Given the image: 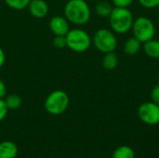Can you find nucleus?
<instances>
[{
    "label": "nucleus",
    "mask_w": 159,
    "mask_h": 158,
    "mask_svg": "<svg viewBox=\"0 0 159 158\" xmlns=\"http://www.w3.org/2000/svg\"><path fill=\"white\" fill-rule=\"evenodd\" d=\"M64 17L75 25H85L91 17V10L85 0H69L63 9Z\"/></svg>",
    "instance_id": "nucleus-1"
},
{
    "label": "nucleus",
    "mask_w": 159,
    "mask_h": 158,
    "mask_svg": "<svg viewBox=\"0 0 159 158\" xmlns=\"http://www.w3.org/2000/svg\"><path fill=\"white\" fill-rule=\"evenodd\" d=\"M133 21V14L129 7H115L109 16L110 27L115 34H125L129 33L131 30Z\"/></svg>",
    "instance_id": "nucleus-2"
},
{
    "label": "nucleus",
    "mask_w": 159,
    "mask_h": 158,
    "mask_svg": "<svg viewBox=\"0 0 159 158\" xmlns=\"http://www.w3.org/2000/svg\"><path fill=\"white\" fill-rule=\"evenodd\" d=\"M67 47H69L72 51L82 53L87 51L92 43V38L90 35L83 29L74 28L69 30L67 34L65 35Z\"/></svg>",
    "instance_id": "nucleus-3"
},
{
    "label": "nucleus",
    "mask_w": 159,
    "mask_h": 158,
    "mask_svg": "<svg viewBox=\"0 0 159 158\" xmlns=\"http://www.w3.org/2000/svg\"><path fill=\"white\" fill-rule=\"evenodd\" d=\"M92 43L100 52L104 54L113 52L117 47V39L115 33L107 28L97 30L93 35Z\"/></svg>",
    "instance_id": "nucleus-4"
},
{
    "label": "nucleus",
    "mask_w": 159,
    "mask_h": 158,
    "mask_svg": "<svg viewBox=\"0 0 159 158\" xmlns=\"http://www.w3.org/2000/svg\"><path fill=\"white\" fill-rule=\"evenodd\" d=\"M69 102L68 94L61 89H57L49 93L45 101V109L50 115H59L67 110Z\"/></svg>",
    "instance_id": "nucleus-5"
},
{
    "label": "nucleus",
    "mask_w": 159,
    "mask_h": 158,
    "mask_svg": "<svg viewBox=\"0 0 159 158\" xmlns=\"http://www.w3.org/2000/svg\"><path fill=\"white\" fill-rule=\"evenodd\" d=\"M131 30L133 36L143 44L153 39L156 35V26L154 22L145 16H140L134 19Z\"/></svg>",
    "instance_id": "nucleus-6"
},
{
    "label": "nucleus",
    "mask_w": 159,
    "mask_h": 158,
    "mask_svg": "<svg viewBox=\"0 0 159 158\" xmlns=\"http://www.w3.org/2000/svg\"><path fill=\"white\" fill-rule=\"evenodd\" d=\"M138 116L142 122L148 126L159 124V105L153 102H146L140 105Z\"/></svg>",
    "instance_id": "nucleus-7"
},
{
    "label": "nucleus",
    "mask_w": 159,
    "mask_h": 158,
    "mask_svg": "<svg viewBox=\"0 0 159 158\" xmlns=\"http://www.w3.org/2000/svg\"><path fill=\"white\" fill-rule=\"evenodd\" d=\"M49 29L54 35H66L70 30L69 21L64 16L56 15L52 17L48 23Z\"/></svg>",
    "instance_id": "nucleus-8"
},
{
    "label": "nucleus",
    "mask_w": 159,
    "mask_h": 158,
    "mask_svg": "<svg viewBox=\"0 0 159 158\" xmlns=\"http://www.w3.org/2000/svg\"><path fill=\"white\" fill-rule=\"evenodd\" d=\"M27 7L31 15L36 19H43L48 13V6L45 0H31Z\"/></svg>",
    "instance_id": "nucleus-9"
},
{
    "label": "nucleus",
    "mask_w": 159,
    "mask_h": 158,
    "mask_svg": "<svg viewBox=\"0 0 159 158\" xmlns=\"http://www.w3.org/2000/svg\"><path fill=\"white\" fill-rule=\"evenodd\" d=\"M18 154V147L12 142L0 143V158H15Z\"/></svg>",
    "instance_id": "nucleus-10"
},
{
    "label": "nucleus",
    "mask_w": 159,
    "mask_h": 158,
    "mask_svg": "<svg viewBox=\"0 0 159 158\" xmlns=\"http://www.w3.org/2000/svg\"><path fill=\"white\" fill-rule=\"evenodd\" d=\"M143 47V43L134 36L129 37L124 44V52L129 56L136 55Z\"/></svg>",
    "instance_id": "nucleus-11"
},
{
    "label": "nucleus",
    "mask_w": 159,
    "mask_h": 158,
    "mask_svg": "<svg viewBox=\"0 0 159 158\" xmlns=\"http://www.w3.org/2000/svg\"><path fill=\"white\" fill-rule=\"evenodd\" d=\"M143 48L148 57L152 59H159V40L153 38L143 43Z\"/></svg>",
    "instance_id": "nucleus-12"
},
{
    "label": "nucleus",
    "mask_w": 159,
    "mask_h": 158,
    "mask_svg": "<svg viewBox=\"0 0 159 158\" xmlns=\"http://www.w3.org/2000/svg\"><path fill=\"white\" fill-rule=\"evenodd\" d=\"M113 8V6L106 0L98 1L95 6V12L101 18H109Z\"/></svg>",
    "instance_id": "nucleus-13"
},
{
    "label": "nucleus",
    "mask_w": 159,
    "mask_h": 158,
    "mask_svg": "<svg viewBox=\"0 0 159 158\" xmlns=\"http://www.w3.org/2000/svg\"><path fill=\"white\" fill-rule=\"evenodd\" d=\"M102 63L105 70L112 71V70L116 69L118 64V56L115 53V51L105 53Z\"/></svg>",
    "instance_id": "nucleus-14"
},
{
    "label": "nucleus",
    "mask_w": 159,
    "mask_h": 158,
    "mask_svg": "<svg viewBox=\"0 0 159 158\" xmlns=\"http://www.w3.org/2000/svg\"><path fill=\"white\" fill-rule=\"evenodd\" d=\"M4 102L8 110H17L22 103L21 97L18 94H10L4 99Z\"/></svg>",
    "instance_id": "nucleus-15"
},
{
    "label": "nucleus",
    "mask_w": 159,
    "mask_h": 158,
    "mask_svg": "<svg viewBox=\"0 0 159 158\" xmlns=\"http://www.w3.org/2000/svg\"><path fill=\"white\" fill-rule=\"evenodd\" d=\"M112 158H135V154L129 146L122 145L115 150Z\"/></svg>",
    "instance_id": "nucleus-16"
},
{
    "label": "nucleus",
    "mask_w": 159,
    "mask_h": 158,
    "mask_svg": "<svg viewBox=\"0 0 159 158\" xmlns=\"http://www.w3.org/2000/svg\"><path fill=\"white\" fill-rule=\"evenodd\" d=\"M6 5L15 10H22L26 8L31 0H4Z\"/></svg>",
    "instance_id": "nucleus-17"
},
{
    "label": "nucleus",
    "mask_w": 159,
    "mask_h": 158,
    "mask_svg": "<svg viewBox=\"0 0 159 158\" xmlns=\"http://www.w3.org/2000/svg\"><path fill=\"white\" fill-rule=\"evenodd\" d=\"M53 46L56 48L62 49L67 47V42H66V37L65 35H55L53 39Z\"/></svg>",
    "instance_id": "nucleus-18"
},
{
    "label": "nucleus",
    "mask_w": 159,
    "mask_h": 158,
    "mask_svg": "<svg viewBox=\"0 0 159 158\" xmlns=\"http://www.w3.org/2000/svg\"><path fill=\"white\" fill-rule=\"evenodd\" d=\"M142 7L145 8H155L159 6V0H138Z\"/></svg>",
    "instance_id": "nucleus-19"
},
{
    "label": "nucleus",
    "mask_w": 159,
    "mask_h": 158,
    "mask_svg": "<svg viewBox=\"0 0 159 158\" xmlns=\"http://www.w3.org/2000/svg\"><path fill=\"white\" fill-rule=\"evenodd\" d=\"M134 0H112L116 7H129L132 5Z\"/></svg>",
    "instance_id": "nucleus-20"
},
{
    "label": "nucleus",
    "mask_w": 159,
    "mask_h": 158,
    "mask_svg": "<svg viewBox=\"0 0 159 158\" xmlns=\"http://www.w3.org/2000/svg\"><path fill=\"white\" fill-rule=\"evenodd\" d=\"M150 97H151V102H153L156 104L159 105V84L157 85V86H155L152 88Z\"/></svg>",
    "instance_id": "nucleus-21"
},
{
    "label": "nucleus",
    "mask_w": 159,
    "mask_h": 158,
    "mask_svg": "<svg viewBox=\"0 0 159 158\" xmlns=\"http://www.w3.org/2000/svg\"><path fill=\"white\" fill-rule=\"evenodd\" d=\"M7 107L3 99H0V121H2L7 115Z\"/></svg>",
    "instance_id": "nucleus-22"
},
{
    "label": "nucleus",
    "mask_w": 159,
    "mask_h": 158,
    "mask_svg": "<svg viewBox=\"0 0 159 158\" xmlns=\"http://www.w3.org/2000/svg\"><path fill=\"white\" fill-rule=\"evenodd\" d=\"M7 94V88L5 83L3 82V80L0 79V99H3L6 97Z\"/></svg>",
    "instance_id": "nucleus-23"
},
{
    "label": "nucleus",
    "mask_w": 159,
    "mask_h": 158,
    "mask_svg": "<svg viewBox=\"0 0 159 158\" xmlns=\"http://www.w3.org/2000/svg\"><path fill=\"white\" fill-rule=\"evenodd\" d=\"M5 59H6V57H5V52H4L3 48L0 47V68L3 66V64H4V62H5Z\"/></svg>",
    "instance_id": "nucleus-24"
},
{
    "label": "nucleus",
    "mask_w": 159,
    "mask_h": 158,
    "mask_svg": "<svg viewBox=\"0 0 159 158\" xmlns=\"http://www.w3.org/2000/svg\"><path fill=\"white\" fill-rule=\"evenodd\" d=\"M157 21H158V24H159V16H158V19H157Z\"/></svg>",
    "instance_id": "nucleus-25"
},
{
    "label": "nucleus",
    "mask_w": 159,
    "mask_h": 158,
    "mask_svg": "<svg viewBox=\"0 0 159 158\" xmlns=\"http://www.w3.org/2000/svg\"><path fill=\"white\" fill-rule=\"evenodd\" d=\"M97 1H102V0H97Z\"/></svg>",
    "instance_id": "nucleus-26"
},
{
    "label": "nucleus",
    "mask_w": 159,
    "mask_h": 158,
    "mask_svg": "<svg viewBox=\"0 0 159 158\" xmlns=\"http://www.w3.org/2000/svg\"><path fill=\"white\" fill-rule=\"evenodd\" d=\"M158 82H159V74H158Z\"/></svg>",
    "instance_id": "nucleus-27"
}]
</instances>
